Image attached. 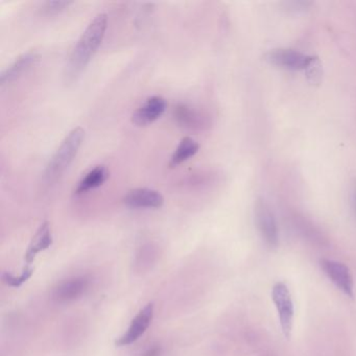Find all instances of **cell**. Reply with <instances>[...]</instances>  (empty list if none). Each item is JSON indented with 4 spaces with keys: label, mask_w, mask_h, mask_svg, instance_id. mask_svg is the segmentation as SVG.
<instances>
[{
    "label": "cell",
    "mask_w": 356,
    "mask_h": 356,
    "mask_svg": "<svg viewBox=\"0 0 356 356\" xmlns=\"http://www.w3.org/2000/svg\"><path fill=\"white\" fill-rule=\"evenodd\" d=\"M72 1H46L44 3V12L49 15H56V14H60L61 12L65 11L66 9L72 5Z\"/></svg>",
    "instance_id": "17"
},
{
    "label": "cell",
    "mask_w": 356,
    "mask_h": 356,
    "mask_svg": "<svg viewBox=\"0 0 356 356\" xmlns=\"http://www.w3.org/2000/svg\"><path fill=\"white\" fill-rule=\"evenodd\" d=\"M167 108L165 99L155 95L146 99V103L134 112L132 121L138 127H146L159 119L167 111Z\"/></svg>",
    "instance_id": "8"
},
{
    "label": "cell",
    "mask_w": 356,
    "mask_h": 356,
    "mask_svg": "<svg viewBox=\"0 0 356 356\" xmlns=\"http://www.w3.org/2000/svg\"><path fill=\"white\" fill-rule=\"evenodd\" d=\"M90 280L80 276L67 279L53 289V298L58 302H70L78 299L88 291Z\"/></svg>",
    "instance_id": "11"
},
{
    "label": "cell",
    "mask_w": 356,
    "mask_h": 356,
    "mask_svg": "<svg viewBox=\"0 0 356 356\" xmlns=\"http://www.w3.org/2000/svg\"><path fill=\"white\" fill-rule=\"evenodd\" d=\"M264 60L277 67L289 70H301L310 67L314 57L304 55L291 49H273L264 56Z\"/></svg>",
    "instance_id": "5"
},
{
    "label": "cell",
    "mask_w": 356,
    "mask_h": 356,
    "mask_svg": "<svg viewBox=\"0 0 356 356\" xmlns=\"http://www.w3.org/2000/svg\"><path fill=\"white\" fill-rule=\"evenodd\" d=\"M124 204L132 209H159L164 205V198L157 190L135 188L126 194Z\"/></svg>",
    "instance_id": "7"
},
{
    "label": "cell",
    "mask_w": 356,
    "mask_h": 356,
    "mask_svg": "<svg viewBox=\"0 0 356 356\" xmlns=\"http://www.w3.org/2000/svg\"><path fill=\"white\" fill-rule=\"evenodd\" d=\"M321 268L329 279L348 297L353 298V278L348 266L341 262L330 260H321Z\"/></svg>",
    "instance_id": "6"
},
{
    "label": "cell",
    "mask_w": 356,
    "mask_h": 356,
    "mask_svg": "<svg viewBox=\"0 0 356 356\" xmlns=\"http://www.w3.org/2000/svg\"><path fill=\"white\" fill-rule=\"evenodd\" d=\"M256 223L266 246L276 248L279 243L278 227L274 213L264 198H258L255 205Z\"/></svg>",
    "instance_id": "4"
},
{
    "label": "cell",
    "mask_w": 356,
    "mask_h": 356,
    "mask_svg": "<svg viewBox=\"0 0 356 356\" xmlns=\"http://www.w3.org/2000/svg\"><path fill=\"white\" fill-rule=\"evenodd\" d=\"M272 299L278 312L281 329L287 339H291L294 323V303L291 293L282 282L276 283L273 287Z\"/></svg>",
    "instance_id": "3"
},
{
    "label": "cell",
    "mask_w": 356,
    "mask_h": 356,
    "mask_svg": "<svg viewBox=\"0 0 356 356\" xmlns=\"http://www.w3.org/2000/svg\"><path fill=\"white\" fill-rule=\"evenodd\" d=\"M109 177L110 173L107 167H103V165L95 167L78 182V186L74 189V194L80 196V194H86L90 190L96 189V188L103 186L109 179Z\"/></svg>",
    "instance_id": "13"
},
{
    "label": "cell",
    "mask_w": 356,
    "mask_h": 356,
    "mask_svg": "<svg viewBox=\"0 0 356 356\" xmlns=\"http://www.w3.org/2000/svg\"><path fill=\"white\" fill-rule=\"evenodd\" d=\"M85 131L82 127L72 129L64 138L45 169L44 179L47 183L57 181L74 162L84 142Z\"/></svg>",
    "instance_id": "2"
},
{
    "label": "cell",
    "mask_w": 356,
    "mask_h": 356,
    "mask_svg": "<svg viewBox=\"0 0 356 356\" xmlns=\"http://www.w3.org/2000/svg\"><path fill=\"white\" fill-rule=\"evenodd\" d=\"M160 347L156 346V347L152 348V349H149L142 356H160Z\"/></svg>",
    "instance_id": "18"
},
{
    "label": "cell",
    "mask_w": 356,
    "mask_h": 356,
    "mask_svg": "<svg viewBox=\"0 0 356 356\" xmlns=\"http://www.w3.org/2000/svg\"><path fill=\"white\" fill-rule=\"evenodd\" d=\"M198 150H200V144L196 140L192 139V137L182 138L179 146H177L173 156H171L169 167L173 169V167L182 164L188 159L194 157L198 152Z\"/></svg>",
    "instance_id": "15"
},
{
    "label": "cell",
    "mask_w": 356,
    "mask_h": 356,
    "mask_svg": "<svg viewBox=\"0 0 356 356\" xmlns=\"http://www.w3.org/2000/svg\"><path fill=\"white\" fill-rule=\"evenodd\" d=\"M353 202H354V209H355V213H356V188L353 192Z\"/></svg>",
    "instance_id": "19"
},
{
    "label": "cell",
    "mask_w": 356,
    "mask_h": 356,
    "mask_svg": "<svg viewBox=\"0 0 356 356\" xmlns=\"http://www.w3.org/2000/svg\"><path fill=\"white\" fill-rule=\"evenodd\" d=\"M40 60V56L35 51H26L17 58L11 65L8 66L0 74V86L5 87L19 80L31 68L34 67Z\"/></svg>",
    "instance_id": "10"
},
{
    "label": "cell",
    "mask_w": 356,
    "mask_h": 356,
    "mask_svg": "<svg viewBox=\"0 0 356 356\" xmlns=\"http://www.w3.org/2000/svg\"><path fill=\"white\" fill-rule=\"evenodd\" d=\"M153 316H154V304L150 303L144 310H140L139 314L132 321L127 332L115 341V345L117 347H124L138 341L150 326Z\"/></svg>",
    "instance_id": "9"
},
{
    "label": "cell",
    "mask_w": 356,
    "mask_h": 356,
    "mask_svg": "<svg viewBox=\"0 0 356 356\" xmlns=\"http://www.w3.org/2000/svg\"><path fill=\"white\" fill-rule=\"evenodd\" d=\"M175 119L182 127L187 129H202L207 125L206 118L192 108L179 105L175 109Z\"/></svg>",
    "instance_id": "14"
},
{
    "label": "cell",
    "mask_w": 356,
    "mask_h": 356,
    "mask_svg": "<svg viewBox=\"0 0 356 356\" xmlns=\"http://www.w3.org/2000/svg\"><path fill=\"white\" fill-rule=\"evenodd\" d=\"M33 273H34V269L28 266L24 268V272L22 273L19 277L13 276V275L7 272L3 273L1 278H3V281L6 285H10V287H19L32 277Z\"/></svg>",
    "instance_id": "16"
},
{
    "label": "cell",
    "mask_w": 356,
    "mask_h": 356,
    "mask_svg": "<svg viewBox=\"0 0 356 356\" xmlns=\"http://www.w3.org/2000/svg\"><path fill=\"white\" fill-rule=\"evenodd\" d=\"M107 26V14H99L91 20L68 58L64 74L66 82H74L86 69L105 38Z\"/></svg>",
    "instance_id": "1"
},
{
    "label": "cell",
    "mask_w": 356,
    "mask_h": 356,
    "mask_svg": "<svg viewBox=\"0 0 356 356\" xmlns=\"http://www.w3.org/2000/svg\"><path fill=\"white\" fill-rule=\"evenodd\" d=\"M51 245H53V235H51V227L49 221H45L41 223L28 246L26 253V262L28 266L34 262L35 258L40 252L49 249Z\"/></svg>",
    "instance_id": "12"
}]
</instances>
